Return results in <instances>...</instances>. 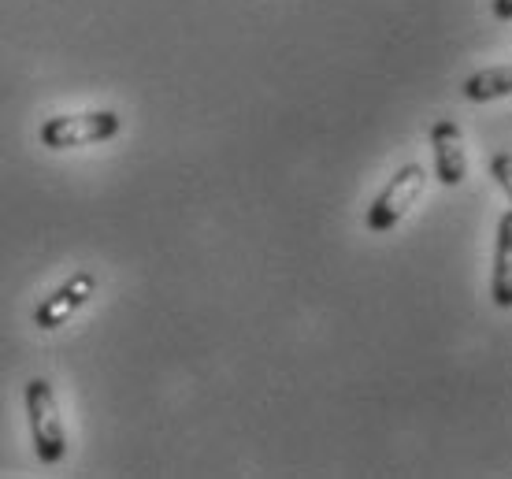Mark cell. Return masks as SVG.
Segmentation results:
<instances>
[{
    "label": "cell",
    "instance_id": "1",
    "mask_svg": "<svg viewBox=\"0 0 512 479\" xmlns=\"http://www.w3.org/2000/svg\"><path fill=\"white\" fill-rule=\"evenodd\" d=\"M26 420H30V442L41 465H60L67 457V428L49 379L38 376L26 383Z\"/></svg>",
    "mask_w": 512,
    "mask_h": 479
},
{
    "label": "cell",
    "instance_id": "2",
    "mask_svg": "<svg viewBox=\"0 0 512 479\" xmlns=\"http://www.w3.org/2000/svg\"><path fill=\"white\" fill-rule=\"evenodd\" d=\"M123 130V116L104 108V112H75V116H52L41 123L38 142L45 149H82V145L112 142Z\"/></svg>",
    "mask_w": 512,
    "mask_h": 479
},
{
    "label": "cell",
    "instance_id": "3",
    "mask_svg": "<svg viewBox=\"0 0 512 479\" xmlns=\"http://www.w3.org/2000/svg\"><path fill=\"white\" fill-rule=\"evenodd\" d=\"M427 190V168L423 164H405L394 179L386 182V190L372 201L368 216H364V227L372 234H390L397 223L412 212V205L423 197Z\"/></svg>",
    "mask_w": 512,
    "mask_h": 479
},
{
    "label": "cell",
    "instance_id": "4",
    "mask_svg": "<svg viewBox=\"0 0 512 479\" xmlns=\"http://www.w3.org/2000/svg\"><path fill=\"white\" fill-rule=\"evenodd\" d=\"M93 294H97V279H93L90 272L71 275L64 286H56L49 298L34 309V327H41V331H56V327H64L67 320L82 309V305H90Z\"/></svg>",
    "mask_w": 512,
    "mask_h": 479
},
{
    "label": "cell",
    "instance_id": "5",
    "mask_svg": "<svg viewBox=\"0 0 512 479\" xmlns=\"http://www.w3.org/2000/svg\"><path fill=\"white\" fill-rule=\"evenodd\" d=\"M431 149H435V171L442 186H461L468 179V153L464 134L453 119H438L431 127Z\"/></svg>",
    "mask_w": 512,
    "mask_h": 479
},
{
    "label": "cell",
    "instance_id": "6",
    "mask_svg": "<svg viewBox=\"0 0 512 479\" xmlns=\"http://www.w3.org/2000/svg\"><path fill=\"white\" fill-rule=\"evenodd\" d=\"M490 294L498 309L512 305V212L498 220V242H494V275H490Z\"/></svg>",
    "mask_w": 512,
    "mask_h": 479
},
{
    "label": "cell",
    "instance_id": "7",
    "mask_svg": "<svg viewBox=\"0 0 512 479\" xmlns=\"http://www.w3.org/2000/svg\"><path fill=\"white\" fill-rule=\"evenodd\" d=\"M512 93V71L505 64L501 67H487V71H475L464 82V97L475 104H487V101H501Z\"/></svg>",
    "mask_w": 512,
    "mask_h": 479
},
{
    "label": "cell",
    "instance_id": "8",
    "mask_svg": "<svg viewBox=\"0 0 512 479\" xmlns=\"http://www.w3.org/2000/svg\"><path fill=\"white\" fill-rule=\"evenodd\" d=\"M494 179H498V186L509 194V190H512V160H509V153L494 156Z\"/></svg>",
    "mask_w": 512,
    "mask_h": 479
},
{
    "label": "cell",
    "instance_id": "9",
    "mask_svg": "<svg viewBox=\"0 0 512 479\" xmlns=\"http://www.w3.org/2000/svg\"><path fill=\"white\" fill-rule=\"evenodd\" d=\"M494 12H498V19H509V15H512V0H494Z\"/></svg>",
    "mask_w": 512,
    "mask_h": 479
}]
</instances>
